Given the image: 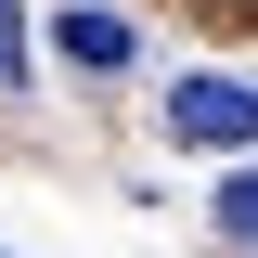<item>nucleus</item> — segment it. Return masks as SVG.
Masks as SVG:
<instances>
[{
  "label": "nucleus",
  "instance_id": "7ed1b4c3",
  "mask_svg": "<svg viewBox=\"0 0 258 258\" xmlns=\"http://www.w3.org/2000/svg\"><path fill=\"white\" fill-rule=\"evenodd\" d=\"M207 220H220L232 245H258V168H232V181H220V207H207Z\"/></svg>",
  "mask_w": 258,
  "mask_h": 258
},
{
  "label": "nucleus",
  "instance_id": "f257e3e1",
  "mask_svg": "<svg viewBox=\"0 0 258 258\" xmlns=\"http://www.w3.org/2000/svg\"><path fill=\"white\" fill-rule=\"evenodd\" d=\"M168 142H258V78H181L168 91Z\"/></svg>",
  "mask_w": 258,
  "mask_h": 258
},
{
  "label": "nucleus",
  "instance_id": "20e7f679",
  "mask_svg": "<svg viewBox=\"0 0 258 258\" xmlns=\"http://www.w3.org/2000/svg\"><path fill=\"white\" fill-rule=\"evenodd\" d=\"M26 78V0H0V91Z\"/></svg>",
  "mask_w": 258,
  "mask_h": 258
},
{
  "label": "nucleus",
  "instance_id": "f03ea898",
  "mask_svg": "<svg viewBox=\"0 0 258 258\" xmlns=\"http://www.w3.org/2000/svg\"><path fill=\"white\" fill-rule=\"evenodd\" d=\"M52 52L78 64V78H129V64H142V39H129L103 0H78V13H52Z\"/></svg>",
  "mask_w": 258,
  "mask_h": 258
}]
</instances>
